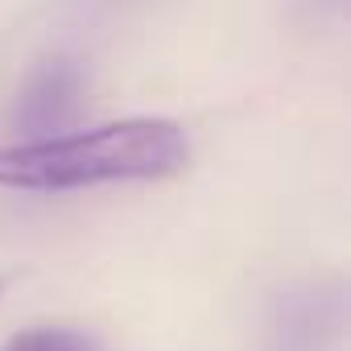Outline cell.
Here are the masks:
<instances>
[{"mask_svg": "<svg viewBox=\"0 0 351 351\" xmlns=\"http://www.w3.org/2000/svg\"><path fill=\"white\" fill-rule=\"evenodd\" d=\"M186 161H191V145L173 120L132 116L71 136L0 145V186L83 191L108 182H157V178H173Z\"/></svg>", "mask_w": 351, "mask_h": 351, "instance_id": "cell-1", "label": "cell"}, {"mask_svg": "<svg viewBox=\"0 0 351 351\" xmlns=\"http://www.w3.org/2000/svg\"><path fill=\"white\" fill-rule=\"evenodd\" d=\"M79 95H83V71L71 58L42 62L25 79L9 124L17 132H25L29 141H42L50 132H58L62 124H71V116L79 112Z\"/></svg>", "mask_w": 351, "mask_h": 351, "instance_id": "cell-2", "label": "cell"}, {"mask_svg": "<svg viewBox=\"0 0 351 351\" xmlns=\"http://www.w3.org/2000/svg\"><path fill=\"white\" fill-rule=\"evenodd\" d=\"M0 351H104L91 335L71 330V326H34L13 335Z\"/></svg>", "mask_w": 351, "mask_h": 351, "instance_id": "cell-3", "label": "cell"}, {"mask_svg": "<svg viewBox=\"0 0 351 351\" xmlns=\"http://www.w3.org/2000/svg\"><path fill=\"white\" fill-rule=\"evenodd\" d=\"M0 293H5V277H0Z\"/></svg>", "mask_w": 351, "mask_h": 351, "instance_id": "cell-4", "label": "cell"}]
</instances>
